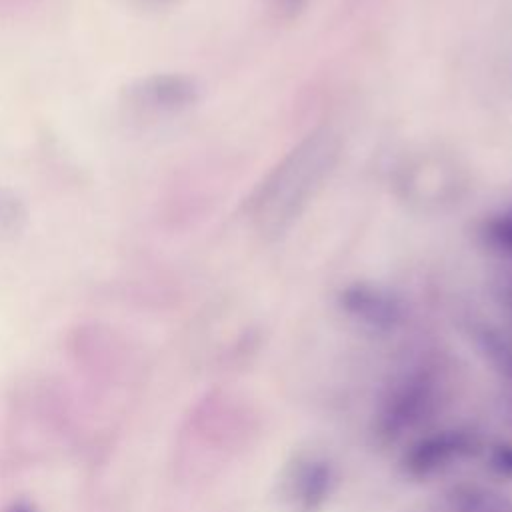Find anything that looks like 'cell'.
<instances>
[{"label":"cell","mask_w":512,"mask_h":512,"mask_svg":"<svg viewBox=\"0 0 512 512\" xmlns=\"http://www.w3.org/2000/svg\"><path fill=\"white\" fill-rule=\"evenodd\" d=\"M266 8L282 22L298 18L310 4V0H264Z\"/></svg>","instance_id":"4fadbf2b"},{"label":"cell","mask_w":512,"mask_h":512,"mask_svg":"<svg viewBox=\"0 0 512 512\" xmlns=\"http://www.w3.org/2000/svg\"><path fill=\"white\" fill-rule=\"evenodd\" d=\"M338 482L336 468L322 456L300 458L288 478L286 494L298 512H316L332 496Z\"/></svg>","instance_id":"52a82bcc"},{"label":"cell","mask_w":512,"mask_h":512,"mask_svg":"<svg viewBox=\"0 0 512 512\" xmlns=\"http://www.w3.org/2000/svg\"><path fill=\"white\" fill-rule=\"evenodd\" d=\"M396 182L400 192L420 182H426L408 196L412 204H420V206L424 204L444 206V204H452L454 200L458 202L462 188L466 186L460 174V168L452 160H444L440 156H424L422 160L406 162L398 170Z\"/></svg>","instance_id":"5b68a950"},{"label":"cell","mask_w":512,"mask_h":512,"mask_svg":"<svg viewBox=\"0 0 512 512\" xmlns=\"http://www.w3.org/2000/svg\"><path fill=\"white\" fill-rule=\"evenodd\" d=\"M496 298H498V304L500 308L504 310L510 326H512V278L506 276L498 282L496 286Z\"/></svg>","instance_id":"5bb4252c"},{"label":"cell","mask_w":512,"mask_h":512,"mask_svg":"<svg viewBox=\"0 0 512 512\" xmlns=\"http://www.w3.org/2000/svg\"><path fill=\"white\" fill-rule=\"evenodd\" d=\"M26 218L22 202L8 190L0 188V234L14 236Z\"/></svg>","instance_id":"8fae6325"},{"label":"cell","mask_w":512,"mask_h":512,"mask_svg":"<svg viewBox=\"0 0 512 512\" xmlns=\"http://www.w3.org/2000/svg\"><path fill=\"white\" fill-rule=\"evenodd\" d=\"M200 98L198 84L184 74H154L128 88V102L148 112H180Z\"/></svg>","instance_id":"8992f818"},{"label":"cell","mask_w":512,"mask_h":512,"mask_svg":"<svg viewBox=\"0 0 512 512\" xmlns=\"http://www.w3.org/2000/svg\"><path fill=\"white\" fill-rule=\"evenodd\" d=\"M342 150L336 130L322 126L308 132L260 180L248 200V216L262 236L286 232L322 190Z\"/></svg>","instance_id":"6da1fadb"},{"label":"cell","mask_w":512,"mask_h":512,"mask_svg":"<svg viewBox=\"0 0 512 512\" xmlns=\"http://www.w3.org/2000/svg\"><path fill=\"white\" fill-rule=\"evenodd\" d=\"M484 450L480 434L466 424H446L420 430L400 452V470L406 478H436Z\"/></svg>","instance_id":"3957f363"},{"label":"cell","mask_w":512,"mask_h":512,"mask_svg":"<svg viewBox=\"0 0 512 512\" xmlns=\"http://www.w3.org/2000/svg\"><path fill=\"white\" fill-rule=\"evenodd\" d=\"M336 302L346 318L374 334H390L406 320V306L402 298L378 284H346L338 292Z\"/></svg>","instance_id":"277c9868"},{"label":"cell","mask_w":512,"mask_h":512,"mask_svg":"<svg viewBox=\"0 0 512 512\" xmlns=\"http://www.w3.org/2000/svg\"><path fill=\"white\" fill-rule=\"evenodd\" d=\"M140 2H144L148 6H170V4H174L178 0H140Z\"/></svg>","instance_id":"2e32d148"},{"label":"cell","mask_w":512,"mask_h":512,"mask_svg":"<svg viewBox=\"0 0 512 512\" xmlns=\"http://www.w3.org/2000/svg\"><path fill=\"white\" fill-rule=\"evenodd\" d=\"M478 234L486 248L512 260V208L488 214L482 220Z\"/></svg>","instance_id":"9c48e42d"},{"label":"cell","mask_w":512,"mask_h":512,"mask_svg":"<svg viewBox=\"0 0 512 512\" xmlns=\"http://www.w3.org/2000/svg\"><path fill=\"white\" fill-rule=\"evenodd\" d=\"M0 512H38V508L30 498H14Z\"/></svg>","instance_id":"9a60e30c"},{"label":"cell","mask_w":512,"mask_h":512,"mask_svg":"<svg viewBox=\"0 0 512 512\" xmlns=\"http://www.w3.org/2000/svg\"><path fill=\"white\" fill-rule=\"evenodd\" d=\"M444 378L438 366L418 362L400 372L382 392L374 416L372 434L380 444H396L420 432L430 422L442 400Z\"/></svg>","instance_id":"7a4b0ae2"},{"label":"cell","mask_w":512,"mask_h":512,"mask_svg":"<svg viewBox=\"0 0 512 512\" xmlns=\"http://www.w3.org/2000/svg\"><path fill=\"white\" fill-rule=\"evenodd\" d=\"M488 466L494 474L512 480V440H498L484 448Z\"/></svg>","instance_id":"7c38bea8"},{"label":"cell","mask_w":512,"mask_h":512,"mask_svg":"<svg viewBox=\"0 0 512 512\" xmlns=\"http://www.w3.org/2000/svg\"><path fill=\"white\" fill-rule=\"evenodd\" d=\"M478 344L490 364L512 380V336L494 328H482L478 332Z\"/></svg>","instance_id":"30bf717a"},{"label":"cell","mask_w":512,"mask_h":512,"mask_svg":"<svg viewBox=\"0 0 512 512\" xmlns=\"http://www.w3.org/2000/svg\"><path fill=\"white\" fill-rule=\"evenodd\" d=\"M446 512H512V498L480 482H456L444 494Z\"/></svg>","instance_id":"ba28073f"}]
</instances>
